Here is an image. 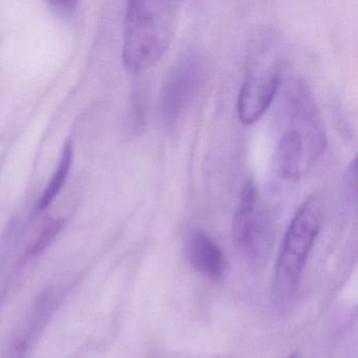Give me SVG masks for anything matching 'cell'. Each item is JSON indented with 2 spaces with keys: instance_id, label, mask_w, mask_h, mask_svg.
Wrapping results in <instances>:
<instances>
[{
  "instance_id": "cell-8",
  "label": "cell",
  "mask_w": 358,
  "mask_h": 358,
  "mask_svg": "<svg viewBox=\"0 0 358 358\" xmlns=\"http://www.w3.org/2000/svg\"><path fill=\"white\" fill-rule=\"evenodd\" d=\"M73 160H74V144H73L72 140L69 139L64 144L55 173L52 176L51 180L37 203L36 210L38 213L45 210L62 192V187L68 179L69 173H70Z\"/></svg>"
},
{
  "instance_id": "cell-11",
  "label": "cell",
  "mask_w": 358,
  "mask_h": 358,
  "mask_svg": "<svg viewBox=\"0 0 358 358\" xmlns=\"http://www.w3.org/2000/svg\"><path fill=\"white\" fill-rule=\"evenodd\" d=\"M49 6L57 15L70 17L76 11L78 3L77 1H59L58 0V1H50Z\"/></svg>"
},
{
  "instance_id": "cell-9",
  "label": "cell",
  "mask_w": 358,
  "mask_h": 358,
  "mask_svg": "<svg viewBox=\"0 0 358 358\" xmlns=\"http://www.w3.org/2000/svg\"><path fill=\"white\" fill-rule=\"evenodd\" d=\"M148 97L145 85L135 87L131 93V110L129 120L131 127L137 134H141L145 129L148 123Z\"/></svg>"
},
{
  "instance_id": "cell-4",
  "label": "cell",
  "mask_w": 358,
  "mask_h": 358,
  "mask_svg": "<svg viewBox=\"0 0 358 358\" xmlns=\"http://www.w3.org/2000/svg\"><path fill=\"white\" fill-rule=\"evenodd\" d=\"M273 41L262 39L252 51L244 80L236 98V113L241 122L252 125L269 110L282 77V62Z\"/></svg>"
},
{
  "instance_id": "cell-1",
  "label": "cell",
  "mask_w": 358,
  "mask_h": 358,
  "mask_svg": "<svg viewBox=\"0 0 358 358\" xmlns=\"http://www.w3.org/2000/svg\"><path fill=\"white\" fill-rule=\"evenodd\" d=\"M178 3L165 0L131 1L123 30L122 60L125 68L140 74L158 64L175 35Z\"/></svg>"
},
{
  "instance_id": "cell-7",
  "label": "cell",
  "mask_w": 358,
  "mask_h": 358,
  "mask_svg": "<svg viewBox=\"0 0 358 358\" xmlns=\"http://www.w3.org/2000/svg\"><path fill=\"white\" fill-rule=\"evenodd\" d=\"M188 263L199 273L215 282H223L228 274V262L217 242L199 226L188 230L185 238Z\"/></svg>"
},
{
  "instance_id": "cell-10",
  "label": "cell",
  "mask_w": 358,
  "mask_h": 358,
  "mask_svg": "<svg viewBox=\"0 0 358 358\" xmlns=\"http://www.w3.org/2000/svg\"><path fill=\"white\" fill-rule=\"evenodd\" d=\"M64 223H66V221L64 219L50 221L45 226L43 231L41 232L38 238L35 241L34 244L31 247L30 250H29V255L30 257H35V255H41L43 251H45L50 246V244L53 242L54 238L62 231Z\"/></svg>"
},
{
  "instance_id": "cell-3",
  "label": "cell",
  "mask_w": 358,
  "mask_h": 358,
  "mask_svg": "<svg viewBox=\"0 0 358 358\" xmlns=\"http://www.w3.org/2000/svg\"><path fill=\"white\" fill-rule=\"evenodd\" d=\"M286 114L288 127L276 145V169L282 179L295 182L307 175L326 150V129L313 100L289 102Z\"/></svg>"
},
{
  "instance_id": "cell-12",
  "label": "cell",
  "mask_w": 358,
  "mask_h": 358,
  "mask_svg": "<svg viewBox=\"0 0 358 358\" xmlns=\"http://www.w3.org/2000/svg\"><path fill=\"white\" fill-rule=\"evenodd\" d=\"M288 358H299V354L295 352V353H292L291 355H289Z\"/></svg>"
},
{
  "instance_id": "cell-6",
  "label": "cell",
  "mask_w": 358,
  "mask_h": 358,
  "mask_svg": "<svg viewBox=\"0 0 358 358\" xmlns=\"http://www.w3.org/2000/svg\"><path fill=\"white\" fill-rule=\"evenodd\" d=\"M236 246L251 257H261L269 246L270 220L252 179L243 184L232 222Z\"/></svg>"
},
{
  "instance_id": "cell-2",
  "label": "cell",
  "mask_w": 358,
  "mask_h": 358,
  "mask_svg": "<svg viewBox=\"0 0 358 358\" xmlns=\"http://www.w3.org/2000/svg\"><path fill=\"white\" fill-rule=\"evenodd\" d=\"M322 223V204L311 196L295 211L280 245L272 282V297L280 311L292 306L306 264Z\"/></svg>"
},
{
  "instance_id": "cell-5",
  "label": "cell",
  "mask_w": 358,
  "mask_h": 358,
  "mask_svg": "<svg viewBox=\"0 0 358 358\" xmlns=\"http://www.w3.org/2000/svg\"><path fill=\"white\" fill-rule=\"evenodd\" d=\"M210 73L208 58L199 50H188L176 59L159 98V112L165 125L173 127L181 120L206 87Z\"/></svg>"
}]
</instances>
